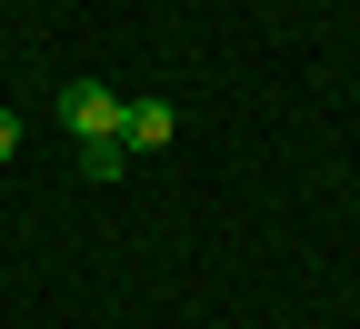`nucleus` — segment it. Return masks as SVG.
I'll use <instances>...</instances> for the list:
<instances>
[{"mask_svg":"<svg viewBox=\"0 0 360 329\" xmlns=\"http://www.w3.org/2000/svg\"><path fill=\"white\" fill-rule=\"evenodd\" d=\"M120 120H130V90H101V80H70L60 90V130L80 140V150L90 140H120Z\"/></svg>","mask_w":360,"mask_h":329,"instance_id":"obj_1","label":"nucleus"},{"mask_svg":"<svg viewBox=\"0 0 360 329\" xmlns=\"http://www.w3.org/2000/svg\"><path fill=\"white\" fill-rule=\"evenodd\" d=\"M120 140H130V160H141V150H170V140H180V110H170V100H130Z\"/></svg>","mask_w":360,"mask_h":329,"instance_id":"obj_2","label":"nucleus"},{"mask_svg":"<svg viewBox=\"0 0 360 329\" xmlns=\"http://www.w3.org/2000/svg\"><path fill=\"white\" fill-rule=\"evenodd\" d=\"M80 170H90V180H130V140H90Z\"/></svg>","mask_w":360,"mask_h":329,"instance_id":"obj_3","label":"nucleus"},{"mask_svg":"<svg viewBox=\"0 0 360 329\" xmlns=\"http://www.w3.org/2000/svg\"><path fill=\"white\" fill-rule=\"evenodd\" d=\"M0 160H20V120L11 110H0Z\"/></svg>","mask_w":360,"mask_h":329,"instance_id":"obj_4","label":"nucleus"}]
</instances>
